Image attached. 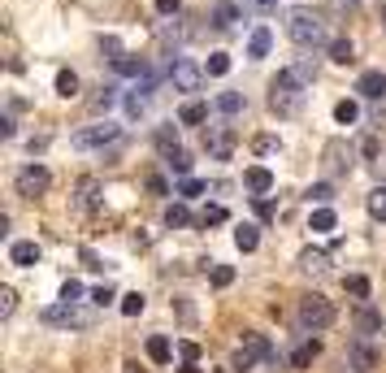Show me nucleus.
<instances>
[{
    "label": "nucleus",
    "instance_id": "obj_1",
    "mask_svg": "<svg viewBox=\"0 0 386 373\" xmlns=\"http://www.w3.org/2000/svg\"><path fill=\"white\" fill-rule=\"evenodd\" d=\"M313 87V66H291L278 70V78L269 83V109L278 118H295L304 109V91Z\"/></svg>",
    "mask_w": 386,
    "mask_h": 373
},
{
    "label": "nucleus",
    "instance_id": "obj_2",
    "mask_svg": "<svg viewBox=\"0 0 386 373\" xmlns=\"http://www.w3.org/2000/svg\"><path fill=\"white\" fill-rule=\"evenodd\" d=\"M335 317H339L335 300H325V295H317V291L300 300V326H304L308 334H321V330H330V326H335Z\"/></svg>",
    "mask_w": 386,
    "mask_h": 373
},
{
    "label": "nucleus",
    "instance_id": "obj_3",
    "mask_svg": "<svg viewBox=\"0 0 386 373\" xmlns=\"http://www.w3.org/2000/svg\"><path fill=\"white\" fill-rule=\"evenodd\" d=\"M287 35H291L295 48H321V44H325V26H321V18L308 14V9H291V14H287Z\"/></svg>",
    "mask_w": 386,
    "mask_h": 373
},
{
    "label": "nucleus",
    "instance_id": "obj_4",
    "mask_svg": "<svg viewBox=\"0 0 386 373\" xmlns=\"http://www.w3.org/2000/svg\"><path fill=\"white\" fill-rule=\"evenodd\" d=\"M352 156H356V148H352L347 139H330V143L321 148V165H325L330 178H347V174H352Z\"/></svg>",
    "mask_w": 386,
    "mask_h": 373
},
{
    "label": "nucleus",
    "instance_id": "obj_5",
    "mask_svg": "<svg viewBox=\"0 0 386 373\" xmlns=\"http://www.w3.org/2000/svg\"><path fill=\"white\" fill-rule=\"evenodd\" d=\"M14 187H18V195H26V200H35V195H44V191L52 187V174H48L44 165H26V170H18V178H14Z\"/></svg>",
    "mask_w": 386,
    "mask_h": 373
},
{
    "label": "nucleus",
    "instance_id": "obj_6",
    "mask_svg": "<svg viewBox=\"0 0 386 373\" xmlns=\"http://www.w3.org/2000/svg\"><path fill=\"white\" fill-rule=\"evenodd\" d=\"M235 143H239V135L230 126H208L204 131V148H208V156H217V161H230Z\"/></svg>",
    "mask_w": 386,
    "mask_h": 373
},
{
    "label": "nucleus",
    "instance_id": "obj_7",
    "mask_svg": "<svg viewBox=\"0 0 386 373\" xmlns=\"http://www.w3.org/2000/svg\"><path fill=\"white\" fill-rule=\"evenodd\" d=\"M118 135H122V131H118L113 122H100V126L78 131V135H74V148H83V152H87V148H104V143H118Z\"/></svg>",
    "mask_w": 386,
    "mask_h": 373
},
{
    "label": "nucleus",
    "instance_id": "obj_8",
    "mask_svg": "<svg viewBox=\"0 0 386 373\" xmlns=\"http://www.w3.org/2000/svg\"><path fill=\"white\" fill-rule=\"evenodd\" d=\"M44 322H48V326H74V330H83L91 317L78 312L74 304H52V308H44Z\"/></svg>",
    "mask_w": 386,
    "mask_h": 373
},
{
    "label": "nucleus",
    "instance_id": "obj_9",
    "mask_svg": "<svg viewBox=\"0 0 386 373\" xmlns=\"http://www.w3.org/2000/svg\"><path fill=\"white\" fill-rule=\"evenodd\" d=\"M170 78H174L178 91H200V87H204V70H200L195 61H174V66H170Z\"/></svg>",
    "mask_w": 386,
    "mask_h": 373
},
{
    "label": "nucleus",
    "instance_id": "obj_10",
    "mask_svg": "<svg viewBox=\"0 0 386 373\" xmlns=\"http://www.w3.org/2000/svg\"><path fill=\"white\" fill-rule=\"evenodd\" d=\"M360 156H365L373 170H382V165H386V139H382L377 131H365V139H360Z\"/></svg>",
    "mask_w": 386,
    "mask_h": 373
},
{
    "label": "nucleus",
    "instance_id": "obj_11",
    "mask_svg": "<svg viewBox=\"0 0 386 373\" xmlns=\"http://www.w3.org/2000/svg\"><path fill=\"white\" fill-rule=\"evenodd\" d=\"M347 369H356V373L377 369V352L369 343H347Z\"/></svg>",
    "mask_w": 386,
    "mask_h": 373
},
{
    "label": "nucleus",
    "instance_id": "obj_12",
    "mask_svg": "<svg viewBox=\"0 0 386 373\" xmlns=\"http://www.w3.org/2000/svg\"><path fill=\"white\" fill-rule=\"evenodd\" d=\"M39 243L35 239H18V243H9V260L14 265H22V270H31V265H39Z\"/></svg>",
    "mask_w": 386,
    "mask_h": 373
},
{
    "label": "nucleus",
    "instance_id": "obj_13",
    "mask_svg": "<svg viewBox=\"0 0 386 373\" xmlns=\"http://www.w3.org/2000/svg\"><path fill=\"white\" fill-rule=\"evenodd\" d=\"M356 91H360L365 100H382V96H386V74H382V70H365L360 83H356Z\"/></svg>",
    "mask_w": 386,
    "mask_h": 373
},
{
    "label": "nucleus",
    "instance_id": "obj_14",
    "mask_svg": "<svg viewBox=\"0 0 386 373\" xmlns=\"http://www.w3.org/2000/svg\"><path fill=\"white\" fill-rule=\"evenodd\" d=\"M269 48H273V31H269V26H256V31L248 35V57L260 61V57H269Z\"/></svg>",
    "mask_w": 386,
    "mask_h": 373
},
{
    "label": "nucleus",
    "instance_id": "obj_15",
    "mask_svg": "<svg viewBox=\"0 0 386 373\" xmlns=\"http://www.w3.org/2000/svg\"><path fill=\"white\" fill-rule=\"evenodd\" d=\"M243 183H248L252 195H269V191H273V174H269L265 165H252V170L243 174Z\"/></svg>",
    "mask_w": 386,
    "mask_h": 373
},
{
    "label": "nucleus",
    "instance_id": "obj_16",
    "mask_svg": "<svg viewBox=\"0 0 386 373\" xmlns=\"http://www.w3.org/2000/svg\"><path fill=\"white\" fill-rule=\"evenodd\" d=\"M113 70H118L122 78H143V74H148V61H143V57H131V52H122V57H113Z\"/></svg>",
    "mask_w": 386,
    "mask_h": 373
},
{
    "label": "nucleus",
    "instance_id": "obj_17",
    "mask_svg": "<svg viewBox=\"0 0 386 373\" xmlns=\"http://www.w3.org/2000/svg\"><path fill=\"white\" fill-rule=\"evenodd\" d=\"M356 330H360V334H377V330H382V312H377L373 304H360V308H356Z\"/></svg>",
    "mask_w": 386,
    "mask_h": 373
},
{
    "label": "nucleus",
    "instance_id": "obj_18",
    "mask_svg": "<svg viewBox=\"0 0 386 373\" xmlns=\"http://www.w3.org/2000/svg\"><path fill=\"white\" fill-rule=\"evenodd\" d=\"M208 22H213L217 31H230V26L239 22V9L230 5V0H222V5H213V14H208Z\"/></svg>",
    "mask_w": 386,
    "mask_h": 373
},
{
    "label": "nucleus",
    "instance_id": "obj_19",
    "mask_svg": "<svg viewBox=\"0 0 386 373\" xmlns=\"http://www.w3.org/2000/svg\"><path fill=\"white\" fill-rule=\"evenodd\" d=\"M152 143H156V152L161 156H170V152H178V126L170 122V126H156V135H152Z\"/></svg>",
    "mask_w": 386,
    "mask_h": 373
},
{
    "label": "nucleus",
    "instance_id": "obj_20",
    "mask_svg": "<svg viewBox=\"0 0 386 373\" xmlns=\"http://www.w3.org/2000/svg\"><path fill=\"white\" fill-rule=\"evenodd\" d=\"M178 122H183V126H200V122H208V104H204V100H187L183 109H178Z\"/></svg>",
    "mask_w": 386,
    "mask_h": 373
},
{
    "label": "nucleus",
    "instance_id": "obj_21",
    "mask_svg": "<svg viewBox=\"0 0 386 373\" xmlns=\"http://www.w3.org/2000/svg\"><path fill=\"white\" fill-rule=\"evenodd\" d=\"M317 356H321V343H317V339H304V343L291 352V369H308Z\"/></svg>",
    "mask_w": 386,
    "mask_h": 373
},
{
    "label": "nucleus",
    "instance_id": "obj_22",
    "mask_svg": "<svg viewBox=\"0 0 386 373\" xmlns=\"http://www.w3.org/2000/svg\"><path fill=\"white\" fill-rule=\"evenodd\" d=\"M335 226H339V218H335V208H330V204H321V208L313 213V222H308V230H313V235H330Z\"/></svg>",
    "mask_w": 386,
    "mask_h": 373
},
{
    "label": "nucleus",
    "instance_id": "obj_23",
    "mask_svg": "<svg viewBox=\"0 0 386 373\" xmlns=\"http://www.w3.org/2000/svg\"><path fill=\"white\" fill-rule=\"evenodd\" d=\"M170 356H174V347H170V339H165V334H152V339H148V360H152V364H170Z\"/></svg>",
    "mask_w": 386,
    "mask_h": 373
},
{
    "label": "nucleus",
    "instance_id": "obj_24",
    "mask_svg": "<svg viewBox=\"0 0 386 373\" xmlns=\"http://www.w3.org/2000/svg\"><path fill=\"white\" fill-rule=\"evenodd\" d=\"M330 61H335V66H352V61H356L352 39H335V44H330Z\"/></svg>",
    "mask_w": 386,
    "mask_h": 373
},
{
    "label": "nucleus",
    "instance_id": "obj_25",
    "mask_svg": "<svg viewBox=\"0 0 386 373\" xmlns=\"http://www.w3.org/2000/svg\"><path fill=\"white\" fill-rule=\"evenodd\" d=\"M96 191H100V183H96V178H83V183L74 187V204H78V208H91V204H96Z\"/></svg>",
    "mask_w": 386,
    "mask_h": 373
},
{
    "label": "nucleus",
    "instance_id": "obj_26",
    "mask_svg": "<svg viewBox=\"0 0 386 373\" xmlns=\"http://www.w3.org/2000/svg\"><path fill=\"white\" fill-rule=\"evenodd\" d=\"M243 347H248L256 360H273V347H269V339H265V334H243Z\"/></svg>",
    "mask_w": 386,
    "mask_h": 373
},
{
    "label": "nucleus",
    "instance_id": "obj_27",
    "mask_svg": "<svg viewBox=\"0 0 386 373\" xmlns=\"http://www.w3.org/2000/svg\"><path fill=\"white\" fill-rule=\"evenodd\" d=\"M325 265H330V260H325V252H313V247H308V252H300V270H308V274H325Z\"/></svg>",
    "mask_w": 386,
    "mask_h": 373
},
{
    "label": "nucleus",
    "instance_id": "obj_28",
    "mask_svg": "<svg viewBox=\"0 0 386 373\" xmlns=\"http://www.w3.org/2000/svg\"><path fill=\"white\" fill-rule=\"evenodd\" d=\"M217 109H222L226 118L243 113V96H239V91H222V96H217Z\"/></svg>",
    "mask_w": 386,
    "mask_h": 373
},
{
    "label": "nucleus",
    "instance_id": "obj_29",
    "mask_svg": "<svg viewBox=\"0 0 386 373\" xmlns=\"http://www.w3.org/2000/svg\"><path fill=\"white\" fill-rule=\"evenodd\" d=\"M57 96H66V100L78 96V74H74V70H61V74H57Z\"/></svg>",
    "mask_w": 386,
    "mask_h": 373
},
{
    "label": "nucleus",
    "instance_id": "obj_30",
    "mask_svg": "<svg viewBox=\"0 0 386 373\" xmlns=\"http://www.w3.org/2000/svg\"><path fill=\"white\" fill-rule=\"evenodd\" d=\"M235 243H239V252H256L260 230H256V226H239V230H235Z\"/></svg>",
    "mask_w": 386,
    "mask_h": 373
},
{
    "label": "nucleus",
    "instance_id": "obj_31",
    "mask_svg": "<svg viewBox=\"0 0 386 373\" xmlns=\"http://www.w3.org/2000/svg\"><path fill=\"white\" fill-rule=\"evenodd\" d=\"M165 161H170V170L178 174V178H191V156L178 148V152H170V156H165Z\"/></svg>",
    "mask_w": 386,
    "mask_h": 373
},
{
    "label": "nucleus",
    "instance_id": "obj_32",
    "mask_svg": "<svg viewBox=\"0 0 386 373\" xmlns=\"http://www.w3.org/2000/svg\"><path fill=\"white\" fill-rule=\"evenodd\" d=\"M230 218V213L222 208V204H204V213H200V226H222Z\"/></svg>",
    "mask_w": 386,
    "mask_h": 373
},
{
    "label": "nucleus",
    "instance_id": "obj_33",
    "mask_svg": "<svg viewBox=\"0 0 386 373\" xmlns=\"http://www.w3.org/2000/svg\"><path fill=\"white\" fill-rule=\"evenodd\" d=\"M343 287H347V295H352L356 304H365V300H369V278H360V274H352V278H347Z\"/></svg>",
    "mask_w": 386,
    "mask_h": 373
},
{
    "label": "nucleus",
    "instance_id": "obj_34",
    "mask_svg": "<svg viewBox=\"0 0 386 373\" xmlns=\"http://www.w3.org/2000/svg\"><path fill=\"white\" fill-rule=\"evenodd\" d=\"M165 222H170V226H191V208L187 204H170V208H165Z\"/></svg>",
    "mask_w": 386,
    "mask_h": 373
},
{
    "label": "nucleus",
    "instance_id": "obj_35",
    "mask_svg": "<svg viewBox=\"0 0 386 373\" xmlns=\"http://www.w3.org/2000/svg\"><path fill=\"white\" fill-rule=\"evenodd\" d=\"M369 213H373L377 222H386V187H373L369 191Z\"/></svg>",
    "mask_w": 386,
    "mask_h": 373
},
{
    "label": "nucleus",
    "instance_id": "obj_36",
    "mask_svg": "<svg viewBox=\"0 0 386 373\" xmlns=\"http://www.w3.org/2000/svg\"><path fill=\"white\" fill-rule=\"evenodd\" d=\"M335 118H339L343 126H352V122L360 118V109H356V100H339V104H335Z\"/></svg>",
    "mask_w": 386,
    "mask_h": 373
},
{
    "label": "nucleus",
    "instance_id": "obj_37",
    "mask_svg": "<svg viewBox=\"0 0 386 373\" xmlns=\"http://www.w3.org/2000/svg\"><path fill=\"white\" fill-rule=\"evenodd\" d=\"M208 74H213V78L230 74V52H213V57H208Z\"/></svg>",
    "mask_w": 386,
    "mask_h": 373
},
{
    "label": "nucleus",
    "instance_id": "obj_38",
    "mask_svg": "<svg viewBox=\"0 0 386 373\" xmlns=\"http://www.w3.org/2000/svg\"><path fill=\"white\" fill-rule=\"evenodd\" d=\"M330 200H335V187L330 183H313L308 187V204H330Z\"/></svg>",
    "mask_w": 386,
    "mask_h": 373
},
{
    "label": "nucleus",
    "instance_id": "obj_39",
    "mask_svg": "<svg viewBox=\"0 0 386 373\" xmlns=\"http://www.w3.org/2000/svg\"><path fill=\"white\" fill-rule=\"evenodd\" d=\"M208 278H213V287H230L235 282V270H230V265H213Z\"/></svg>",
    "mask_w": 386,
    "mask_h": 373
},
{
    "label": "nucleus",
    "instance_id": "obj_40",
    "mask_svg": "<svg viewBox=\"0 0 386 373\" xmlns=\"http://www.w3.org/2000/svg\"><path fill=\"white\" fill-rule=\"evenodd\" d=\"M122 312H126V317H139V312H143V295H139V291L122 295Z\"/></svg>",
    "mask_w": 386,
    "mask_h": 373
},
{
    "label": "nucleus",
    "instance_id": "obj_41",
    "mask_svg": "<svg viewBox=\"0 0 386 373\" xmlns=\"http://www.w3.org/2000/svg\"><path fill=\"white\" fill-rule=\"evenodd\" d=\"M256 218H260V222H273V218H278V208H273V200L256 195Z\"/></svg>",
    "mask_w": 386,
    "mask_h": 373
},
{
    "label": "nucleus",
    "instance_id": "obj_42",
    "mask_svg": "<svg viewBox=\"0 0 386 373\" xmlns=\"http://www.w3.org/2000/svg\"><path fill=\"white\" fill-rule=\"evenodd\" d=\"M78 295H83V282H78V278H66V287H61V300H66V304H78Z\"/></svg>",
    "mask_w": 386,
    "mask_h": 373
},
{
    "label": "nucleus",
    "instance_id": "obj_43",
    "mask_svg": "<svg viewBox=\"0 0 386 373\" xmlns=\"http://www.w3.org/2000/svg\"><path fill=\"white\" fill-rule=\"evenodd\" d=\"M178 356H183V364H195V360H200V343L183 339V343H178Z\"/></svg>",
    "mask_w": 386,
    "mask_h": 373
},
{
    "label": "nucleus",
    "instance_id": "obj_44",
    "mask_svg": "<svg viewBox=\"0 0 386 373\" xmlns=\"http://www.w3.org/2000/svg\"><path fill=\"white\" fill-rule=\"evenodd\" d=\"M252 364H256V356H252L248 347H239V352H235V360H230V369H239V373H248Z\"/></svg>",
    "mask_w": 386,
    "mask_h": 373
},
{
    "label": "nucleus",
    "instance_id": "obj_45",
    "mask_svg": "<svg viewBox=\"0 0 386 373\" xmlns=\"http://www.w3.org/2000/svg\"><path fill=\"white\" fill-rule=\"evenodd\" d=\"M143 104H148V96H139V87H135V91L126 96V113H131V118H139V113H143Z\"/></svg>",
    "mask_w": 386,
    "mask_h": 373
},
{
    "label": "nucleus",
    "instance_id": "obj_46",
    "mask_svg": "<svg viewBox=\"0 0 386 373\" xmlns=\"http://www.w3.org/2000/svg\"><path fill=\"white\" fill-rule=\"evenodd\" d=\"M14 308H18V295H14L9 287H0V317H9Z\"/></svg>",
    "mask_w": 386,
    "mask_h": 373
},
{
    "label": "nucleus",
    "instance_id": "obj_47",
    "mask_svg": "<svg viewBox=\"0 0 386 373\" xmlns=\"http://www.w3.org/2000/svg\"><path fill=\"white\" fill-rule=\"evenodd\" d=\"M178 195H204V183L200 178H183L178 183Z\"/></svg>",
    "mask_w": 386,
    "mask_h": 373
},
{
    "label": "nucleus",
    "instance_id": "obj_48",
    "mask_svg": "<svg viewBox=\"0 0 386 373\" xmlns=\"http://www.w3.org/2000/svg\"><path fill=\"white\" fill-rule=\"evenodd\" d=\"M91 300H96V304L104 308V304H113L118 295H113V287H96V291H91Z\"/></svg>",
    "mask_w": 386,
    "mask_h": 373
},
{
    "label": "nucleus",
    "instance_id": "obj_49",
    "mask_svg": "<svg viewBox=\"0 0 386 373\" xmlns=\"http://www.w3.org/2000/svg\"><path fill=\"white\" fill-rule=\"evenodd\" d=\"M91 104H96V109L104 113V109H108V104H113V87H100V96H96Z\"/></svg>",
    "mask_w": 386,
    "mask_h": 373
},
{
    "label": "nucleus",
    "instance_id": "obj_50",
    "mask_svg": "<svg viewBox=\"0 0 386 373\" xmlns=\"http://www.w3.org/2000/svg\"><path fill=\"white\" fill-rule=\"evenodd\" d=\"M178 9H183V0H156V14H165V18L178 14Z\"/></svg>",
    "mask_w": 386,
    "mask_h": 373
},
{
    "label": "nucleus",
    "instance_id": "obj_51",
    "mask_svg": "<svg viewBox=\"0 0 386 373\" xmlns=\"http://www.w3.org/2000/svg\"><path fill=\"white\" fill-rule=\"evenodd\" d=\"M252 148H256V152H278V139H273V135H260Z\"/></svg>",
    "mask_w": 386,
    "mask_h": 373
},
{
    "label": "nucleus",
    "instance_id": "obj_52",
    "mask_svg": "<svg viewBox=\"0 0 386 373\" xmlns=\"http://www.w3.org/2000/svg\"><path fill=\"white\" fill-rule=\"evenodd\" d=\"M100 48H104V52H108V57H122V44H118V39H113V35H104V39H100Z\"/></svg>",
    "mask_w": 386,
    "mask_h": 373
},
{
    "label": "nucleus",
    "instance_id": "obj_53",
    "mask_svg": "<svg viewBox=\"0 0 386 373\" xmlns=\"http://www.w3.org/2000/svg\"><path fill=\"white\" fill-rule=\"evenodd\" d=\"M148 191H152V195H165L170 187H165V178H161V174H152V178H148Z\"/></svg>",
    "mask_w": 386,
    "mask_h": 373
},
{
    "label": "nucleus",
    "instance_id": "obj_54",
    "mask_svg": "<svg viewBox=\"0 0 386 373\" xmlns=\"http://www.w3.org/2000/svg\"><path fill=\"white\" fill-rule=\"evenodd\" d=\"M122 373H143V369H139L135 360H131V364H122Z\"/></svg>",
    "mask_w": 386,
    "mask_h": 373
},
{
    "label": "nucleus",
    "instance_id": "obj_55",
    "mask_svg": "<svg viewBox=\"0 0 386 373\" xmlns=\"http://www.w3.org/2000/svg\"><path fill=\"white\" fill-rule=\"evenodd\" d=\"M178 373H200V364H183V369H178Z\"/></svg>",
    "mask_w": 386,
    "mask_h": 373
},
{
    "label": "nucleus",
    "instance_id": "obj_56",
    "mask_svg": "<svg viewBox=\"0 0 386 373\" xmlns=\"http://www.w3.org/2000/svg\"><path fill=\"white\" fill-rule=\"evenodd\" d=\"M382 22H386V5H382Z\"/></svg>",
    "mask_w": 386,
    "mask_h": 373
},
{
    "label": "nucleus",
    "instance_id": "obj_57",
    "mask_svg": "<svg viewBox=\"0 0 386 373\" xmlns=\"http://www.w3.org/2000/svg\"><path fill=\"white\" fill-rule=\"evenodd\" d=\"M260 5H273V0H260Z\"/></svg>",
    "mask_w": 386,
    "mask_h": 373
}]
</instances>
